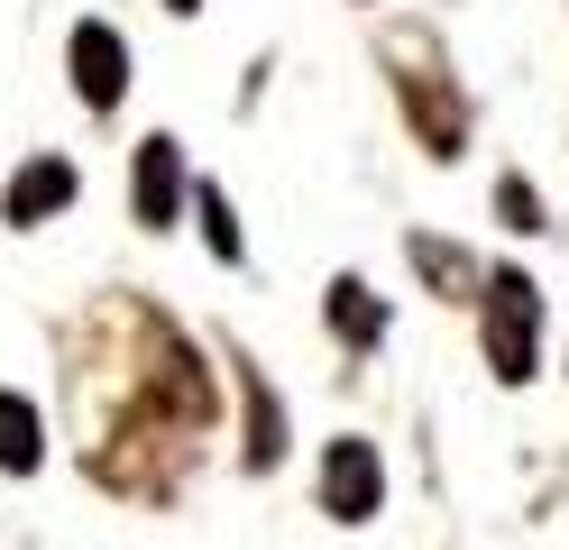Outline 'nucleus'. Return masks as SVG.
<instances>
[{
  "instance_id": "nucleus-3",
  "label": "nucleus",
  "mask_w": 569,
  "mask_h": 550,
  "mask_svg": "<svg viewBox=\"0 0 569 550\" xmlns=\"http://www.w3.org/2000/svg\"><path fill=\"white\" fill-rule=\"evenodd\" d=\"M74 92H83L92 110H111V101L129 92V47H120L111 19H83V28H74Z\"/></svg>"
},
{
  "instance_id": "nucleus-5",
  "label": "nucleus",
  "mask_w": 569,
  "mask_h": 550,
  "mask_svg": "<svg viewBox=\"0 0 569 550\" xmlns=\"http://www.w3.org/2000/svg\"><path fill=\"white\" fill-rule=\"evenodd\" d=\"M174 193H184V157H174V138H148V147H138V220L166 230Z\"/></svg>"
},
{
  "instance_id": "nucleus-9",
  "label": "nucleus",
  "mask_w": 569,
  "mask_h": 550,
  "mask_svg": "<svg viewBox=\"0 0 569 550\" xmlns=\"http://www.w3.org/2000/svg\"><path fill=\"white\" fill-rule=\"evenodd\" d=\"M166 10H202V0H166Z\"/></svg>"
},
{
  "instance_id": "nucleus-6",
  "label": "nucleus",
  "mask_w": 569,
  "mask_h": 550,
  "mask_svg": "<svg viewBox=\"0 0 569 550\" xmlns=\"http://www.w3.org/2000/svg\"><path fill=\"white\" fill-rule=\"evenodd\" d=\"M38 450H47V440H38V403H28V394H0V468H38Z\"/></svg>"
},
{
  "instance_id": "nucleus-7",
  "label": "nucleus",
  "mask_w": 569,
  "mask_h": 550,
  "mask_svg": "<svg viewBox=\"0 0 569 550\" xmlns=\"http://www.w3.org/2000/svg\"><path fill=\"white\" fill-rule=\"evenodd\" d=\"M331 321H340V340H377V330H386V312L368 303V284H359V276H340V284H331Z\"/></svg>"
},
{
  "instance_id": "nucleus-1",
  "label": "nucleus",
  "mask_w": 569,
  "mask_h": 550,
  "mask_svg": "<svg viewBox=\"0 0 569 550\" xmlns=\"http://www.w3.org/2000/svg\"><path fill=\"white\" fill-rule=\"evenodd\" d=\"M532 330H542L532 284H523V276H496V284H487V358H496V377H506V386L532 377Z\"/></svg>"
},
{
  "instance_id": "nucleus-8",
  "label": "nucleus",
  "mask_w": 569,
  "mask_h": 550,
  "mask_svg": "<svg viewBox=\"0 0 569 550\" xmlns=\"http://www.w3.org/2000/svg\"><path fill=\"white\" fill-rule=\"evenodd\" d=\"M202 211H211V248H221V257H239V230H230V202H221V193H202Z\"/></svg>"
},
{
  "instance_id": "nucleus-4",
  "label": "nucleus",
  "mask_w": 569,
  "mask_h": 550,
  "mask_svg": "<svg viewBox=\"0 0 569 550\" xmlns=\"http://www.w3.org/2000/svg\"><path fill=\"white\" fill-rule=\"evenodd\" d=\"M64 202H74V166H64V157L19 166V174H10V193H0V211H10L19 230H28V220H47V211H64Z\"/></svg>"
},
{
  "instance_id": "nucleus-2",
  "label": "nucleus",
  "mask_w": 569,
  "mask_h": 550,
  "mask_svg": "<svg viewBox=\"0 0 569 550\" xmlns=\"http://www.w3.org/2000/svg\"><path fill=\"white\" fill-rule=\"evenodd\" d=\"M386 504V468L368 440H331V459H322V513L331 523H368V513Z\"/></svg>"
}]
</instances>
